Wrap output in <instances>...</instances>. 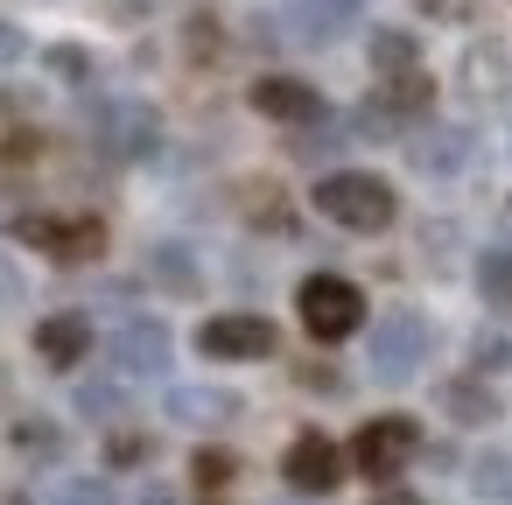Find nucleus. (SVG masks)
<instances>
[{
  "label": "nucleus",
  "mask_w": 512,
  "mask_h": 505,
  "mask_svg": "<svg viewBox=\"0 0 512 505\" xmlns=\"http://www.w3.org/2000/svg\"><path fill=\"white\" fill-rule=\"evenodd\" d=\"M309 204H316L330 225H344V232H386L393 211H400L393 183H386V176H365V169H330V176H316Z\"/></svg>",
  "instance_id": "f257e3e1"
},
{
  "label": "nucleus",
  "mask_w": 512,
  "mask_h": 505,
  "mask_svg": "<svg viewBox=\"0 0 512 505\" xmlns=\"http://www.w3.org/2000/svg\"><path fill=\"white\" fill-rule=\"evenodd\" d=\"M414 456H421V421H414V414H372V421L351 435V470H358L365 484H393Z\"/></svg>",
  "instance_id": "f03ea898"
},
{
  "label": "nucleus",
  "mask_w": 512,
  "mask_h": 505,
  "mask_svg": "<svg viewBox=\"0 0 512 505\" xmlns=\"http://www.w3.org/2000/svg\"><path fill=\"white\" fill-rule=\"evenodd\" d=\"M428 344H435V330H428L421 309H386L372 323V379L379 386H407L428 365Z\"/></svg>",
  "instance_id": "7ed1b4c3"
},
{
  "label": "nucleus",
  "mask_w": 512,
  "mask_h": 505,
  "mask_svg": "<svg viewBox=\"0 0 512 505\" xmlns=\"http://www.w3.org/2000/svg\"><path fill=\"white\" fill-rule=\"evenodd\" d=\"M428 106H435V78H428L421 64H414V71H393V78L372 85V99L358 106V127H351V134L386 141V134H400V120H428Z\"/></svg>",
  "instance_id": "20e7f679"
},
{
  "label": "nucleus",
  "mask_w": 512,
  "mask_h": 505,
  "mask_svg": "<svg viewBox=\"0 0 512 505\" xmlns=\"http://www.w3.org/2000/svg\"><path fill=\"white\" fill-rule=\"evenodd\" d=\"M295 309H302V330L316 344H344L358 323H365V295L344 281V274H309L295 288Z\"/></svg>",
  "instance_id": "39448f33"
},
{
  "label": "nucleus",
  "mask_w": 512,
  "mask_h": 505,
  "mask_svg": "<svg viewBox=\"0 0 512 505\" xmlns=\"http://www.w3.org/2000/svg\"><path fill=\"white\" fill-rule=\"evenodd\" d=\"M92 141H99L113 162H141V155H155V141H162V113L141 106V99H106V106L92 113Z\"/></svg>",
  "instance_id": "423d86ee"
},
{
  "label": "nucleus",
  "mask_w": 512,
  "mask_h": 505,
  "mask_svg": "<svg viewBox=\"0 0 512 505\" xmlns=\"http://www.w3.org/2000/svg\"><path fill=\"white\" fill-rule=\"evenodd\" d=\"M344 470H351V449H337L323 428H302V435L288 442V456H281V477H288V491H302V498H330V491L344 484Z\"/></svg>",
  "instance_id": "0eeeda50"
},
{
  "label": "nucleus",
  "mask_w": 512,
  "mask_h": 505,
  "mask_svg": "<svg viewBox=\"0 0 512 505\" xmlns=\"http://www.w3.org/2000/svg\"><path fill=\"white\" fill-rule=\"evenodd\" d=\"M274 344H281V330H274L267 316H253V309L211 316V323L197 330V351H204V358H218V365H253V358H274Z\"/></svg>",
  "instance_id": "6e6552de"
},
{
  "label": "nucleus",
  "mask_w": 512,
  "mask_h": 505,
  "mask_svg": "<svg viewBox=\"0 0 512 505\" xmlns=\"http://www.w3.org/2000/svg\"><path fill=\"white\" fill-rule=\"evenodd\" d=\"M15 239L22 246H43L50 260H64V267H78V260H99L106 253V225L99 218H15Z\"/></svg>",
  "instance_id": "1a4fd4ad"
},
{
  "label": "nucleus",
  "mask_w": 512,
  "mask_h": 505,
  "mask_svg": "<svg viewBox=\"0 0 512 505\" xmlns=\"http://www.w3.org/2000/svg\"><path fill=\"white\" fill-rule=\"evenodd\" d=\"M365 15V0H288L281 8V36L302 50H330L337 36H351Z\"/></svg>",
  "instance_id": "9d476101"
},
{
  "label": "nucleus",
  "mask_w": 512,
  "mask_h": 505,
  "mask_svg": "<svg viewBox=\"0 0 512 505\" xmlns=\"http://www.w3.org/2000/svg\"><path fill=\"white\" fill-rule=\"evenodd\" d=\"M246 99H253V113H260V120H281V127H295V134L330 120L323 92H316V85H302V78H260Z\"/></svg>",
  "instance_id": "9b49d317"
},
{
  "label": "nucleus",
  "mask_w": 512,
  "mask_h": 505,
  "mask_svg": "<svg viewBox=\"0 0 512 505\" xmlns=\"http://www.w3.org/2000/svg\"><path fill=\"white\" fill-rule=\"evenodd\" d=\"M106 358H113L127 379H162V372H169V330H162L155 316H134V323L113 330Z\"/></svg>",
  "instance_id": "f8f14e48"
},
{
  "label": "nucleus",
  "mask_w": 512,
  "mask_h": 505,
  "mask_svg": "<svg viewBox=\"0 0 512 505\" xmlns=\"http://www.w3.org/2000/svg\"><path fill=\"white\" fill-rule=\"evenodd\" d=\"M470 127H428V134H414L407 141V162H414V176H428V183H449V176H463L470 169Z\"/></svg>",
  "instance_id": "ddd939ff"
},
{
  "label": "nucleus",
  "mask_w": 512,
  "mask_h": 505,
  "mask_svg": "<svg viewBox=\"0 0 512 505\" xmlns=\"http://www.w3.org/2000/svg\"><path fill=\"white\" fill-rule=\"evenodd\" d=\"M85 351H92V316H85V309H57V316L36 323V358H43L50 372L85 365Z\"/></svg>",
  "instance_id": "4468645a"
},
{
  "label": "nucleus",
  "mask_w": 512,
  "mask_h": 505,
  "mask_svg": "<svg viewBox=\"0 0 512 505\" xmlns=\"http://www.w3.org/2000/svg\"><path fill=\"white\" fill-rule=\"evenodd\" d=\"M162 407H169V421H183V428H225V421L239 414V393H225V386H176Z\"/></svg>",
  "instance_id": "2eb2a0df"
},
{
  "label": "nucleus",
  "mask_w": 512,
  "mask_h": 505,
  "mask_svg": "<svg viewBox=\"0 0 512 505\" xmlns=\"http://www.w3.org/2000/svg\"><path fill=\"white\" fill-rule=\"evenodd\" d=\"M442 414L449 421H463V428H484V421H498V393L484 386V372H456V379H442Z\"/></svg>",
  "instance_id": "dca6fc26"
},
{
  "label": "nucleus",
  "mask_w": 512,
  "mask_h": 505,
  "mask_svg": "<svg viewBox=\"0 0 512 505\" xmlns=\"http://www.w3.org/2000/svg\"><path fill=\"white\" fill-rule=\"evenodd\" d=\"M148 274H155V281H162L169 295H204V267H197V260H190V253L176 246V239L148 253Z\"/></svg>",
  "instance_id": "f3484780"
},
{
  "label": "nucleus",
  "mask_w": 512,
  "mask_h": 505,
  "mask_svg": "<svg viewBox=\"0 0 512 505\" xmlns=\"http://www.w3.org/2000/svg\"><path fill=\"white\" fill-rule=\"evenodd\" d=\"M15 449H22L29 463H57V456H64V428L43 421V414H22V421H15Z\"/></svg>",
  "instance_id": "a211bd4d"
},
{
  "label": "nucleus",
  "mask_w": 512,
  "mask_h": 505,
  "mask_svg": "<svg viewBox=\"0 0 512 505\" xmlns=\"http://www.w3.org/2000/svg\"><path fill=\"white\" fill-rule=\"evenodd\" d=\"M477 295H484L491 309L512 302V246H484V253H477Z\"/></svg>",
  "instance_id": "6ab92c4d"
},
{
  "label": "nucleus",
  "mask_w": 512,
  "mask_h": 505,
  "mask_svg": "<svg viewBox=\"0 0 512 505\" xmlns=\"http://www.w3.org/2000/svg\"><path fill=\"white\" fill-rule=\"evenodd\" d=\"M421 57H414V36L407 29H372V71L379 78H393V71H414Z\"/></svg>",
  "instance_id": "aec40b11"
},
{
  "label": "nucleus",
  "mask_w": 512,
  "mask_h": 505,
  "mask_svg": "<svg viewBox=\"0 0 512 505\" xmlns=\"http://www.w3.org/2000/svg\"><path fill=\"white\" fill-rule=\"evenodd\" d=\"M190 477H197V491H204V498H218V491H232L239 456H232V449H197V456H190Z\"/></svg>",
  "instance_id": "412c9836"
},
{
  "label": "nucleus",
  "mask_w": 512,
  "mask_h": 505,
  "mask_svg": "<svg viewBox=\"0 0 512 505\" xmlns=\"http://www.w3.org/2000/svg\"><path fill=\"white\" fill-rule=\"evenodd\" d=\"M148 456H155V442H148L141 428H113V435H106V463H113V470H134V463H148Z\"/></svg>",
  "instance_id": "4be33fe9"
},
{
  "label": "nucleus",
  "mask_w": 512,
  "mask_h": 505,
  "mask_svg": "<svg viewBox=\"0 0 512 505\" xmlns=\"http://www.w3.org/2000/svg\"><path fill=\"white\" fill-rule=\"evenodd\" d=\"M78 414H85V421H113V414H120V386H106V379L78 386Z\"/></svg>",
  "instance_id": "5701e85b"
},
{
  "label": "nucleus",
  "mask_w": 512,
  "mask_h": 505,
  "mask_svg": "<svg viewBox=\"0 0 512 505\" xmlns=\"http://www.w3.org/2000/svg\"><path fill=\"white\" fill-rule=\"evenodd\" d=\"M470 365H477V372L512 365V337H505V330H477V337H470Z\"/></svg>",
  "instance_id": "b1692460"
},
{
  "label": "nucleus",
  "mask_w": 512,
  "mask_h": 505,
  "mask_svg": "<svg viewBox=\"0 0 512 505\" xmlns=\"http://www.w3.org/2000/svg\"><path fill=\"white\" fill-rule=\"evenodd\" d=\"M470 484H477L484 498H512V456H484V463L470 470Z\"/></svg>",
  "instance_id": "393cba45"
},
{
  "label": "nucleus",
  "mask_w": 512,
  "mask_h": 505,
  "mask_svg": "<svg viewBox=\"0 0 512 505\" xmlns=\"http://www.w3.org/2000/svg\"><path fill=\"white\" fill-rule=\"evenodd\" d=\"M50 71H57L64 85H85V78H92V57H85L78 43H57V50H50Z\"/></svg>",
  "instance_id": "a878e982"
},
{
  "label": "nucleus",
  "mask_w": 512,
  "mask_h": 505,
  "mask_svg": "<svg viewBox=\"0 0 512 505\" xmlns=\"http://www.w3.org/2000/svg\"><path fill=\"white\" fill-rule=\"evenodd\" d=\"M106 498H113V491H106L99 477H71V484L50 491V505H106Z\"/></svg>",
  "instance_id": "bb28decb"
},
{
  "label": "nucleus",
  "mask_w": 512,
  "mask_h": 505,
  "mask_svg": "<svg viewBox=\"0 0 512 505\" xmlns=\"http://www.w3.org/2000/svg\"><path fill=\"white\" fill-rule=\"evenodd\" d=\"M421 15H428V22H470L477 0H421Z\"/></svg>",
  "instance_id": "cd10ccee"
},
{
  "label": "nucleus",
  "mask_w": 512,
  "mask_h": 505,
  "mask_svg": "<svg viewBox=\"0 0 512 505\" xmlns=\"http://www.w3.org/2000/svg\"><path fill=\"white\" fill-rule=\"evenodd\" d=\"M29 57V36L15 29V22H0V71H8V64H22Z\"/></svg>",
  "instance_id": "c85d7f7f"
},
{
  "label": "nucleus",
  "mask_w": 512,
  "mask_h": 505,
  "mask_svg": "<svg viewBox=\"0 0 512 505\" xmlns=\"http://www.w3.org/2000/svg\"><path fill=\"white\" fill-rule=\"evenodd\" d=\"M295 379H302V386H323V393H344V379H337V365H302Z\"/></svg>",
  "instance_id": "c756f323"
},
{
  "label": "nucleus",
  "mask_w": 512,
  "mask_h": 505,
  "mask_svg": "<svg viewBox=\"0 0 512 505\" xmlns=\"http://www.w3.org/2000/svg\"><path fill=\"white\" fill-rule=\"evenodd\" d=\"M372 505H421V498H414V491H400V484H379V491H372Z\"/></svg>",
  "instance_id": "7c9ffc66"
},
{
  "label": "nucleus",
  "mask_w": 512,
  "mask_h": 505,
  "mask_svg": "<svg viewBox=\"0 0 512 505\" xmlns=\"http://www.w3.org/2000/svg\"><path fill=\"white\" fill-rule=\"evenodd\" d=\"M141 505H183V498H176L169 484H148V491H141Z\"/></svg>",
  "instance_id": "2f4dec72"
},
{
  "label": "nucleus",
  "mask_w": 512,
  "mask_h": 505,
  "mask_svg": "<svg viewBox=\"0 0 512 505\" xmlns=\"http://www.w3.org/2000/svg\"><path fill=\"white\" fill-rule=\"evenodd\" d=\"M8 505H29V498H8Z\"/></svg>",
  "instance_id": "473e14b6"
}]
</instances>
